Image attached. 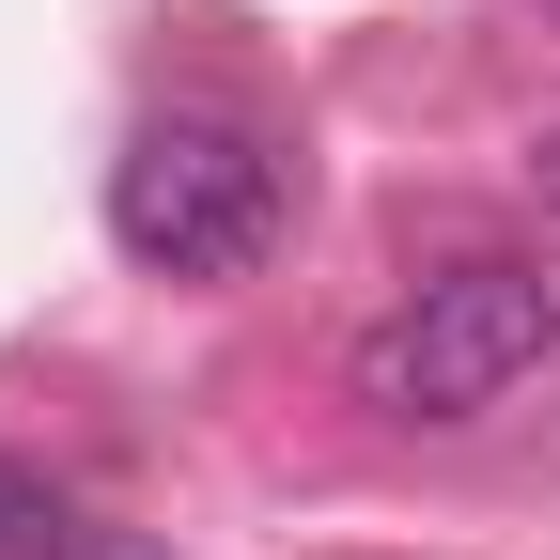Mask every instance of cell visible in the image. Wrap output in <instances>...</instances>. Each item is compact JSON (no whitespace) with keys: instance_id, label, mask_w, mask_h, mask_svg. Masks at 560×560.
<instances>
[{"instance_id":"6da1fadb","label":"cell","mask_w":560,"mask_h":560,"mask_svg":"<svg viewBox=\"0 0 560 560\" xmlns=\"http://www.w3.org/2000/svg\"><path fill=\"white\" fill-rule=\"evenodd\" d=\"M560 359V296H545V265H436V280H405V296L359 327V405L389 420H482V405H514L529 374Z\"/></svg>"},{"instance_id":"7a4b0ae2","label":"cell","mask_w":560,"mask_h":560,"mask_svg":"<svg viewBox=\"0 0 560 560\" xmlns=\"http://www.w3.org/2000/svg\"><path fill=\"white\" fill-rule=\"evenodd\" d=\"M109 249L140 280H249L280 249V156L219 109H156L109 156Z\"/></svg>"},{"instance_id":"3957f363","label":"cell","mask_w":560,"mask_h":560,"mask_svg":"<svg viewBox=\"0 0 560 560\" xmlns=\"http://www.w3.org/2000/svg\"><path fill=\"white\" fill-rule=\"evenodd\" d=\"M94 529H79V499L32 467V452H0V560H79Z\"/></svg>"}]
</instances>
